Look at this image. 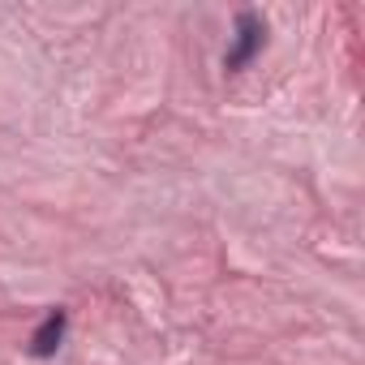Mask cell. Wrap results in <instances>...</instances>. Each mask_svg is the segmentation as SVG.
<instances>
[{
  "instance_id": "6da1fadb",
  "label": "cell",
  "mask_w": 365,
  "mask_h": 365,
  "mask_svg": "<svg viewBox=\"0 0 365 365\" xmlns=\"http://www.w3.org/2000/svg\"><path fill=\"white\" fill-rule=\"evenodd\" d=\"M262 48H267V22H262V14L241 9L237 22H232V43H228V52H224V69H228V73H241Z\"/></svg>"
},
{
  "instance_id": "7a4b0ae2",
  "label": "cell",
  "mask_w": 365,
  "mask_h": 365,
  "mask_svg": "<svg viewBox=\"0 0 365 365\" xmlns=\"http://www.w3.org/2000/svg\"><path fill=\"white\" fill-rule=\"evenodd\" d=\"M65 335H69V309H48L43 318H39V327L31 331V344H26V352L35 356V361H52L56 352H61V344H65Z\"/></svg>"
}]
</instances>
